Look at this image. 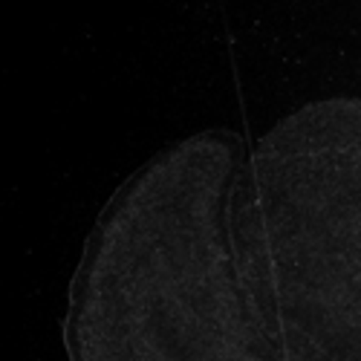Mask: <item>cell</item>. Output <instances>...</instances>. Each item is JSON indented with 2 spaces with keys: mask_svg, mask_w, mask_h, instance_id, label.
Returning a JSON list of instances; mask_svg holds the SVG:
<instances>
[{
  "mask_svg": "<svg viewBox=\"0 0 361 361\" xmlns=\"http://www.w3.org/2000/svg\"><path fill=\"white\" fill-rule=\"evenodd\" d=\"M64 347L70 361H289L243 136H188L110 197L73 275Z\"/></svg>",
  "mask_w": 361,
  "mask_h": 361,
  "instance_id": "obj_1",
  "label": "cell"
},
{
  "mask_svg": "<svg viewBox=\"0 0 361 361\" xmlns=\"http://www.w3.org/2000/svg\"><path fill=\"white\" fill-rule=\"evenodd\" d=\"M252 162L289 361H361V99L289 113Z\"/></svg>",
  "mask_w": 361,
  "mask_h": 361,
  "instance_id": "obj_2",
  "label": "cell"
}]
</instances>
